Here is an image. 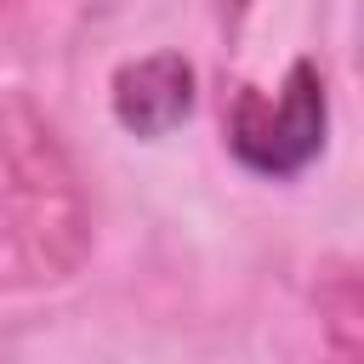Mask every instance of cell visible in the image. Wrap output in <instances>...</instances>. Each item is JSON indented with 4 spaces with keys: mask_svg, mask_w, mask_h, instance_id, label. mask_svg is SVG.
<instances>
[{
    "mask_svg": "<svg viewBox=\"0 0 364 364\" xmlns=\"http://www.w3.org/2000/svg\"><path fill=\"white\" fill-rule=\"evenodd\" d=\"M318 136H324V97H318V80L307 63L290 68V80L273 102L250 91L233 114V142L262 171H296L318 148Z\"/></svg>",
    "mask_w": 364,
    "mask_h": 364,
    "instance_id": "cell-1",
    "label": "cell"
},
{
    "mask_svg": "<svg viewBox=\"0 0 364 364\" xmlns=\"http://www.w3.org/2000/svg\"><path fill=\"white\" fill-rule=\"evenodd\" d=\"M188 114V68L159 57V63H142L119 80V119L136 125V131H165L171 119Z\"/></svg>",
    "mask_w": 364,
    "mask_h": 364,
    "instance_id": "cell-2",
    "label": "cell"
}]
</instances>
